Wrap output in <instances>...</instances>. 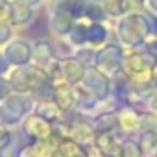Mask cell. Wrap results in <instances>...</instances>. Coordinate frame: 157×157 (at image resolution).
Instances as JSON below:
<instances>
[{
  "label": "cell",
  "mask_w": 157,
  "mask_h": 157,
  "mask_svg": "<svg viewBox=\"0 0 157 157\" xmlns=\"http://www.w3.org/2000/svg\"><path fill=\"white\" fill-rule=\"evenodd\" d=\"M10 85L13 93L30 94L35 100L39 98H50L52 94V82L46 76V72L37 65H26V67H15L8 74Z\"/></svg>",
  "instance_id": "obj_1"
},
{
  "label": "cell",
  "mask_w": 157,
  "mask_h": 157,
  "mask_svg": "<svg viewBox=\"0 0 157 157\" xmlns=\"http://www.w3.org/2000/svg\"><path fill=\"white\" fill-rule=\"evenodd\" d=\"M144 48H146V50H148L155 59H157V37H151V39L144 44Z\"/></svg>",
  "instance_id": "obj_34"
},
{
  "label": "cell",
  "mask_w": 157,
  "mask_h": 157,
  "mask_svg": "<svg viewBox=\"0 0 157 157\" xmlns=\"http://www.w3.org/2000/svg\"><path fill=\"white\" fill-rule=\"evenodd\" d=\"M19 2H22V4H26V6H30V8H39L43 2H44V0H19Z\"/></svg>",
  "instance_id": "obj_36"
},
{
  "label": "cell",
  "mask_w": 157,
  "mask_h": 157,
  "mask_svg": "<svg viewBox=\"0 0 157 157\" xmlns=\"http://www.w3.org/2000/svg\"><path fill=\"white\" fill-rule=\"evenodd\" d=\"M146 109L157 115V89L151 93V96H150V100H148V104H146Z\"/></svg>",
  "instance_id": "obj_33"
},
{
  "label": "cell",
  "mask_w": 157,
  "mask_h": 157,
  "mask_svg": "<svg viewBox=\"0 0 157 157\" xmlns=\"http://www.w3.org/2000/svg\"><path fill=\"white\" fill-rule=\"evenodd\" d=\"M74 22L76 21L67 11H48V30L54 39H67Z\"/></svg>",
  "instance_id": "obj_15"
},
{
  "label": "cell",
  "mask_w": 157,
  "mask_h": 157,
  "mask_svg": "<svg viewBox=\"0 0 157 157\" xmlns=\"http://www.w3.org/2000/svg\"><path fill=\"white\" fill-rule=\"evenodd\" d=\"M32 48H33V61L32 63L37 65V67H41V68H44L48 63H52L57 57L56 46L48 39H37V41H33Z\"/></svg>",
  "instance_id": "obj_18"
},
{
  "label": "cell",
  "mask_w": 157,
  "mask_h": 157,
  "mask_svg": "<svg viewBox=\"0 0 157 157\" xmlns=\"http://www.w3.org/2000/svg\"><path fill=\"white\" fill-rule=\"evenodd\" d=\"M151 83H153V87L157 89V68H155V72H153V80H151Z\"/></svg>",
  "instance_id": "obj_39"
},
{
  "label": "cell",
  "mask_w": 157,
  "mask_h": 157,
  "mask_svg": "<svg viewBox=\"0 0 157 157\" xmlns=\"http://www.w3.org/2000/svg\"><path fill=\"white\" fill-rule=\"evenodd\" d=\"M111 35H115V33L105 22H89L87 24V46H91L94 50L104 46L105 43H109Z\"/></svg>",
  "instance_id": "obj_17"
},
{
  "label": "cell",
  "mask_w": 157,
  "mask_h": 157,
  "mask_svg": "<svg viewBox=\"0 0 157 157\" xmlns=\"http://www.w3.org/2000/svg\"><path fill=\"white\" fill-rule=\"evenodd\" d=\"M146 13V19H148V24H150V32H151V37H157V15H153L151 11L144 10Z\"/></svg>",
  "instance_id": "obj_31"
},
{
  "label": "cell",
  "mask_w": 157,
  "mask_h": 157,
  "mask_svg": "<svg viewBox=\"0 0 157 157\" xmlns=\"http://www.w3.org/2000/svg\"><path fill=\"white\" fill-rule=\"evenodd\" d=\"M10 94H13V89L10 85L8 76H0V102H4Z\"/></svg>",
  "instance_id": "obj_30"
},
{
  "label": "cell",
  "mask_w": 157,
  "mask_h": 157,
  "mask_svg": "<svg viewBox=\"0 0 157 157\" xmlns=\"http://www.w3.org/2000/svg\"><path fill=\"white\" fill-rule=\"evenodd\" d=\"M8 4H10V0H0V15H2V13L6 11V8H8Z\"/></svg>",
  "instance_id": "obj_38"
},
{
  "label": "cell",
  "mask_w": 157,
  "mask_h": 157,
  "mask_svg": "<svg viewBox=\"0 0 157 157\" xmlns=\"http://www.w3.org/2000/svg\"><path fill=\"white\" fill-rule=\"evenodd\" d=\"M13 37H15L13 28L10 26V22L6 21V17H4V13H2V15H0V50H2Z\"/></svg>",
  "instance_id": "obj_27"
},
{
  "label": "cell",
  "mask_w": 157,
  "mask_h": 157,
  "mask_svg": "<svg viewBox=\"0 0 157 157\" xmlns=\"http://www.w3.org/2000/svg\"><path fill=\"white\" fill-rule=\"evenodd\" d=\"M87 65L82 63L74 54L72 56H65L59 57V72H61V82L68 83V85H80L83 76H85Z\"/></svg>",
  "instance_id": "obj_12"
},
{
  "label": "cell",
  "mask_w": 157,
  "mask_h": 157,
  "mask_svg": "<svg viewBox=\"0 0 157 157\" xmlns=\"http://www.w3.org/2000/svg\"><path fill=\"white\" fill-rule=\"evenodd\" d=\"M57 157H93V148L70 137H61L57 140Z\"/></svg>",
  "instance_id": "obj_16"
},
{
  "label": "cell",
  "mask_w": 157,
  "mask_h": 157,
  "mask_svg": "<svg viewBox=\"0 0 157 157\" xmlns=\"http://www.w3.org/2000/svg\"><path fill=\"white\" fill-rule=\"evenodd\" d=\"M140 131H157V115L155 113H151L148 109L140 111Z\"/></svg>",
  "instance_id": "obj_26"
},
{
  "label": "cell",
  "mask_w": 157,
  "mask_h": 157,
  "mask_svg": "<svg viewBox=\"0 0 157 157\" xmlns=\"http://www.w3.org/2000/svg\"><path fill=\"white\" fill-rule=\"evenodd\" d=\"M93 0H67L65 11L74 19V21H85L87 13L91 10Z\"/></svg>",
  "instance_id": "obj_24"
},
{
  "label": "cell",
  "mask_w": 157,
  "mask_h": 157,
  "mask_svg": "<svg viewBox=\"0 0 157 157\" xmlns=\"http://www.w3.org/2000/svg\"><path fill=\"white\" fill-rule=\"evenodd\" d=\"M10 70H11V65L8 63V59L4 57L2 50H0V76H8Z\"/></svg>",
  "instance_id": "obj_32"
},
{
  "label": "cell",
  "mask_w": 157,
  "mask_h": 157,
  "mask_svg": "<svg viewBox=\"0 0 157 157\" xmlns=\"http://www.w3.org/2000/svg\"><path fill=\"white\" fill-rule=\"evenodd\" d=\"M144 10H148V11H151L153 15H157V0H146Z\"/></svg>",
  "instance_id": "obj_35"
},
{
  "label": "cell",
  "mask_w": 157,
  "mask_h": 157,
  "mask_svg": "<svg viewBox=\"0 0 157 157\" xmlns=\"http://www.w3.org/2000/svg\"><path fill=\"white\" fill-rule=\"evenodd\" d=\"M91 122H93L96 133H104V131H115V129H118L117 111H98L94 117H91Z\"/></svg>",
  "instance_id": "obj_21"
},
{
  "label": "cell",
  "mask_w": 157,
  "mask_h": 157,
  "mask_svg": "<svg viewBox=\"0 0 157 157\" xmlns=\"http://www.w3.org/2000/svg\"><path fill=\"white\" fill-rule=\"evenodd\" d=\"M94 48L91 46H82V48H76L74 50V56L80 59L82 63H85L87 67H93V61H94Z\"/></svg>",
  "instance_id": "obj_29"
},
{
  "label": "cell",
  "mask_w": 157,
  "mask_h": 157,
  "mask_svg": "<svg viewBox=\"0 0 157 157\" xmlns=\"http://www.w3.org/2000/svg\"><path fill=\"white\" fill-rule=\"evenodd\" d=\"M82 85L87 91H91L100 104L113 98V82H111V78L107 74H104L102 70H98L96 67H87L85 76L82 80Z\"/></svg>",
  "instance_id": "obj_6"
},
{
  "label": "cell",
  "mask_w": 157,
  "mask_h": 157,
  "mask_svg": "<svg viewBox=\"0 0 157 157\" xmlns=\"http://www.w3.org/2000/svg\"><path fill=\"white\" fill-rule=\"evenodd\" d=\"M151 157H157V150H155V151H153V155H151Z\"/></svg>",
  "instance_id": "obj_41"
},
{
  "label": "cell",
  "mask_w": 157,
  "mask_h": 157,
  "mask_svg": "<svg viewBox=\"0 0 157 157\" xmlns=\"http://www.w3.org/2000/svg\"><path fill=\"white\" fill-rule=\"evenodd\" d=\"M124 56H126V48L117 39H111L104 46L96 48L93 67H96L98 70H102L104 74H107L109 78H113L115 74H118L122 70Z\"/></svg>",
  "instance_id": "obj_5"
},
{
  "label": "cell",
  "mask_w": 157,
  "mask_h": 157,
  "mask_svg": "<svg viewBox=\"0 0 157 157\" xmlns=\"http://www.w3.org/2000/svg\"><path fill=\"white\" fill-rule=\"evenodd\" d=\"M4 17H6V21L10 22V26L13 30H21V28H26L33 22L35 10L19 2V0H10V4L4 11Z\"/></svg>",
  "instance_id": "obj_11"
},
{
  "label": "cell",
  "mask_w": 157,
  "mask_h": 157,
  "mask_svg": "<svg viewBox=\"0 0 157 157\" xmlns=\"http://www.w3.org/2000/svg\"><path fill=\"white\" fill-rule=\"evenodd\" d=\"M11 146H13V129L0 124V151L6 153V150H10Z\"/></svg>",
  "instance_id": "obj_28"
},
{
  "label": "cell",
  "mask_w": 157,
  "mask_h": 157,
  "mask_svg": "<svg viewBox=\"0 0 157 157\" xmlns=\"http://www.w3.org/2000/svg\"><path fill=\"white\" fill-rule=\"evenodd\" d=\"M33 113L39 115V117H43V118H46V120L52 122L54 126L65 118V113L57 107V104H56L52 98H39V100H35Z\"/></svg>",
  "instance_id": "obj_19"
},
{
  "label": "cell",
  "mask_w": 157,
  "mask_h": 157,
  "mask_svg": "<svg viewBox=\"0 0 157 157\" xmlns=\"http://www.w3.org/2000/svg\"><path fill=\"white\" fill-rule=\"evenodd\" d=\"M19 129L24 135L26 142H35V140H44V139L56 137V126L52 122H48L46 118L35 115V113H30L22 120Z\"/></svg>",
  "instance_id": "obj_7"
},
{
  "label": "cell",
  "mask_w": 157,
  "mask_h": 157,
  "mask_svg": "<svg viewBox=\"0 0 157 157\" xmlns=\"http://www.w3.org/2000/svg\"><path fill=\"white\" fill-rule=\"evenodd\" d=\"M113 33H115V39L126 50L144 48V44L151 39V32H150V24L144 10H135L126 17L115 21Z\"/></svg>",
  "instance_id": "obj_2"
},
{
  "label": "cell",
  "mask_w": 157,
  "mask_h": 157,
  "mask_svg": "<svg viewBox=\"0 0 157 157\" xmlns=\"http://www.w3.org/2000/svg\"><path fill=\"white\" fill-rule=\"evenodd\" d=\"M137 140L140 142L146 157H151L153 151L157 150V131H140L139 135H135Z\"/></svg>",
  "instance_id": "obj_25"
},
{
  "label": "cell",
  "mask_w": 157,
  "mask_h": 157,
  "mask_svg": "<svg viewBox=\"0 0 157 157\" xmlns=\"http://www.w3.org/2000/svg\"><path fill=\"white\" fill-rule=\"evenodd\" d=\"M50 98L57 104V107L68 115L72 111H76V94H74V85H68L65 82H57L52 83V94Z\"/></svg>",
  "instance_id": "obj_13"
},
{
  "label": "cell",
  "mask_w": 157,
  "mask_h": 157,
  "mask_svg": "<svg viewBox=\"0 0 157 157\" xmlns=\"http://www.w3.org/2000/svg\"><path fill=\"white\" fill-rule=\"evenodd\" d=\"M100 2L109 21H118L137 10L131 0H100Z\"/></svg>",
  "instance_id": "obj_20"
},
{
  "label": "cell",
  "mask_w": 157,
  "mask_h": 157,
  "mask_svg": "<svg viewBox=\"0 0 157 157\" xmlns=\"http://www.w3.org/2000/svg\"><path fill=\"white\" fill-rule=\"evenodd\" d=\"M0 157H6V153H4V151H0Z\"/></svg>",
  "instance_id": "obj_40"
},
{
  "label": "cell",
  "mask_w": 157,
  "mask_h": 157,
  "mask_svg": "<svg viewBox=\"0 0 157 157\" xmlns=\"http://www.w3.org/2000/svg\"><path fill=\"white\" fill-rule=\"evenodd\" d=\"M2 54L8 59V63L11 65V68H15V67H26V65H32V61H33L32 43L28 39H24V37H13L2 48Z\"/></svg>",
  "instance_id": "obj_8"
},
{
  "label": "cell",
  "mask_w": 157,
  "mask_h": 157,
  "mask_svg": "<svg viewBox=\"0 0 157 157\" xmlns=\"http://www.w3.org/2000/svg\"><path fill=\"white\" fill-rule=\"evenodd\" d=\"M118 118V129L124 135H137L140 131V109L131 107V105H122L117 111Z\"/></svg>",
  "instance_id": "obj_14"
},
{
  "label": "cell",
  "mask_w": 157,
  "mask_h": 157,
  "mask_svg": "<svg viewBox=\"0 0 157 157\" xmlns=\"http://www.w3.org/2000/svg\"><path fill=\"white\" fill-rule=\"evenodd\" d=\"M87 24L89 21H76L68 37L65 39L74 50L76 48H82V46H87Z\"/></svg>",
  "instance_id": "obj_22"
},
{
  "label": "cell",
  "mask_w": 157,
  "mask_h": 157,
  "mask_svg": "<svg viewBox=\"0 0 157 157\" xmlns=\"http://www.w3.org/2000/svg\"><path fill=\"white\" fill-rule=\"evenodd\" d=\"M117 157H146L140 142L137 140V137L133 135H126L120 142V148H118V153Z\"/></svg>",
  "instance_id": "obj_23"
},
{
  "label": "cell",
  "mask_w": 157,
  "mask_h": 157,
  "mask_svg": "<svg viewBox=\"0 0 157 157\" xmlns=\"http://www.w3.org/2000/svg\"><path fill=\"white\" fill-rule=\"evenodd\" d=\"M126 135L120 131V129H115V131H104V133H96L94 137V142H93V151L98 155V157H117L118 153V148H120V142Z\"/></svg>",
  "instance_id": "obj_9"
},
{
  "label": "cell",
  "mask_w": 157,
  "mask_h": 157,
  "mask_svg": "<svg viewBox=\"0 0 157 157\" xmlns=\"http://www.w3.org/2000/svg\"><path fill=\"white\" fill-rule=\"evenodd\" d=\"M57 137L35 140V142H22L15 150V157H57Z\"/></svg>",
  "instance_id": "obj_10"
},
{
  "label": "cell",
  "mask_w": 157,
  "mask_h": 157,
  "mask_svg": "<svg viewBox=\"0 0 157 157\" xmlns=\"http://www.w3.org/2000/svg\"><path fill=\"white\" fill-rule=\"evenodd\" d=\"M155 68H157V59L146 48H137V50H126L120 72L128 78L129 83L146 85L151 83Z\"/></svg>",
  "instance_id": "obj_3"
},
{
  "label": "cell",
  "mask_w": 157,
  "mask_h": 157,
  "mask_svg": "<svg viewBox=\"0 0 157 157\" xmlns=\"http://www.w3.org/2000/svg\"><path fill=\"white\" fill-rule=\"evenodd\" d=\"M131 2L137 10H144V6H146V0H131Z\"/></svg>",
  "instance_id": "obj_37"
},
{
  "label": "cell",
  "mask_w": 157,
  "mask_h": 157,
  "mask_svg": "<svg viewBox=\"0 0 157 157\" xmlns=\"http://www.w3.org/2000/svg\"><path fill=\"white\" fill-rule=\"evenodd\" d=\"M33 107H35L33 96L13 93L4 102H0V124H4L11 129L19 128L22 124V120L30 113H33Z\"/></svg>",
  "instance_id": "obj_4"
}]
</instances>
